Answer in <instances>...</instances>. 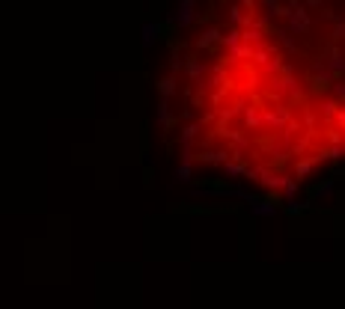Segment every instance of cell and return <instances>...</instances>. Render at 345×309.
<instances>
[{
  "instance_id": "9",
  "label": "cell",
  "mask_w": 345,
  "mask_h": 309,
  "mask_svg": "<svg viewBox=\"0 0 345 309\" xmlns=\"http://www.w3.org/2000/svg\"><path fill=\"white\" fill-rule=\"evenodd\" d=\"M247 18L250 15H244L241 6H232V9H229V21H232V24H247Z\"/></svg>"
},
{
  "instance_id": "5",
  "label": "cell",
  "mask_w": 345,
  "mask_h": 309,
  "mask_svg": "<svg viewBox=\"0 0 345 309\" xmlns=\"http://www.w3.org/2000/svg\"><path fill=\"white\" fill-rule=\"evenodd\" d=\"M312 164H315L312 158H301V161L294 164V182H301V178H304V175L312 170Z\"/></svg>"
},
{
  "instance_id": "7",
  "label": "cell",
  "mask_w": 345,
  "mask_h": 309,
  "mask_svg": "<svg viewBox=\"0 0 345 309\" xmlns=\"http://www.w3.org/2000/svg\"><path fill=\"white\" fill-rule=\"evenodd\" d=\"M330 39H333V42H342V39H345V18H342V15H339L336 21H333V30H330Z\"/></svg>"
},
{
  "instance_id": "4",
  "label": "cell",
  "mask_w": 345,
  "mask_h": 309,
  "mask_svg": "<svg viewBox=\"0 0 345 309\" xmlns=\"http://www.w3.org/2000/svg\"><path fill=\"white\" fill-rule=\"evenodd\" d=\"M262 6H265V12H268V18H286V6H280L277 0H262Z\"/></svg>"
},
{
  "instance_id": "2",
  "label": "cell",
  "mask_w": 345,
  "mask_h": 309,
  "mask_svg": "<svg viewBox=\"0 0 345 309\" xmlns=\"http://www.w3.org/2000/svg\"><path fill=\"white\" fill-rule=\"evenodd\" d=\"M220 33H224V30H220V27H214V24H211V27H206L203 33L196 36V48H200V51H208V48L220 39Z\"/></svg>"
},
{
  "instance_id": "12",
  "label": "cell",
  "mask_w": 345,
  "mask_h": 309,
  "mask_svg": "<svg viewBox=\"0 0 345 309\" xmlns=\"http://www.w3.org/2000/svg\"><path fill=\"white\" fill-rule=\"evenodd\" d=\"M333 92H336V98H345V81L342 84H333Z\"/></svg>"
},
{
  "instance_id": "10",
  "label": "cell",
  "mask_w": 345,
  "mask_h": 309,
  "mask_svg": "<svg viewBox=\"0 0 345 309\" xmlns=\"http://www.w3.org/2000/svg\"><path fill=\"white\" fill-rule=\"evenodd\" d=\"M304 211H307V205H298V202H289V205H286V214H304Z\"/></svg>"
},
{
  "instance_id": "8",
  "label": "cell",
  "mask_w": 345,
  "mask_h": 309,
  "mask_svg": "<svg viewBox=\"0 0 345 309\" xmlns=\"http://www.w3.org/2000/svg\"><path fill=\"white\" fill-rule=\"evenodd\" d=\"M250 208H253V214H259V217H274L277 214V208L268 205V202H256V205H250Z\"/></svg>"
},
{
  "instance_id": "13",
  "label": "cell",
  "mask_w": 345,
  "mask_h": 309,
  "mask_svg": "<svg viewBox=\"0 0 345 309\" xmlns=\"http://www.w3.org/2000/svg\"><path fill=\"white\" fill-rule=\"evenodd\" d=\"M307 6H312V9H315V6H322V0H307Z\"/></svg>"
},
{
  "instance_id": "3",
  "label": "cell",
  "mask_w": 345,
  "mask_h": 309,
  "mask_svg": "<svg viewBox=\"0 0 345 309\" xmlns=\"http://www.w3.org/2000/svg\"><path fill=\"white\" fill-rule=\"evenodd\" d=\"M217 42L224 45L226 51H232V48H238V45H241V30H238V27H232L229 33H220V39H217Z\"/></svg>"
},
{
  "instance_id": "14",
  "label": "cell",
  "mask_w": 345,
  "mask_h": 309,
  "mask_svg": "<svg viewBox=\"0 0 345 309\" xmlns=\"http://www.w3.org/2000/svg\"><path fill=\"white\" fill-rule=\"evenodd\" d=\"M342 18H345V15H342Z\"/></svg>"
},
{
  "instance_id": "11",
  "label": "cell",
  "mask_w": 345,
  "mask_h": 309,
  "mask_svg": "<svg viewBox=\"0 0 345 309\" xmlns=\"http://www.w3.org/2000/svg\"><path fill=\"white\" fill-rule=\"evenodd\" d=\"M322 110H325V116H333V113H336V104H333V101H325V104H322Z\"/></svg>"
},
{
  "instance_id": "6",
  "label": "cell",
  "mask_w": 345,
  "mask_h": 309,
  "mask_svg": "<svg viewBox=\"0 0 345 309\" xmlns=\"http://www.w3.org/2000/svg\"><path fill=\"white\" fill-rule=\"evenodd\" d=\"M330 190H333V178H325V182H318V185L310 188V196H328Z\"/></svg>"
},
{
  "instance_id": "1",
  "label": "cell",
  "mask_w": 345,
  "mask_h": 309,
  "mask_svg": "<svg viewBox=\"0 0 345 309\" xmlns=\"http://www.w3.org/2000/svg\"><path fill=\"white\" fill-rule=\"evenodd\" d=\"M318 60H322V63L330 69V74H333V78H336V74H345V54L342 51L330 48V51L325 54V57H318Z\"/></svg>"
}]
</instances>
